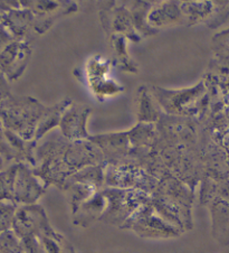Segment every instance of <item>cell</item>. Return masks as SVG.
<instances>
[{
  "mask_svg": "<svg viewBox=\"0 0 229 253\" xmlns=\"http://www.w3.org/2000/svg\"><path fill=\"white\" fill-rule=\"evenodd\" d=\"M47 110L48 108L31 96L11 94L0 108V120L3 128L31 141L35 139L37 126Z\"/></svg>",
  "mask_w": 229,
  "mask_h": 253,
  "instance_id": "cell-1",
  "label": "cell"
},
{
  "mask_svg": "<svg viewBox=\"0 0 229 253\" xmlns=\"http://www.w3.org/2000/svg\"><path fill=\"white\" fill-rule=\"evenodd\" d=\"M32 55V46L26 40H15L0 53V73L8 81L22 77Z\"/></svg>",
  "mask_w": 229,
  "mask_h": 253,
  "instance_id": "cell-2",
  "label": "cell"
},
{
  "mask_svg": "<svg viewBox=\"0 0 229 253\" xmlns=\"http://www.w3.org/2000/svg\"><path fill=\"white\" fill-rule=\"evenodd\" d=\"M48 225L49 223L41 206L23 205L17 209L12 231L20 240L31 237L38 238Z\"/></svg>",
  "mask_w": 229,
  "mask_h": 253,
  "instance_id": "cell-3",
  "label": "cell"
},
{
  "mask_svg": "<svg viewBox=\"0 0 229 253\" xmlns=\"http://www.w3.org/2000/svg\"><path fill=\"white\" fill-rule=\"evenodd\" d=\"M44 193V187L37 180L36 174L26 164H17L14 184V203L31 205Z\"/></svg>",
  "mask_w": 229,
  "mask_h": 253,
  "instance_id": "cell-4",
  "label": "cell"
},
{
  "mask_svg": "<svg viewBox=\"0 0 229 253\" xmlns=\"http://www.w3.org/2000/svg\"><path fill=\"white\" fill-rule=\"evenodd\" d=\"M90 113V109L83 105H73L69 110H65L59 122L63 134L73 141L90 139L86 132V121Z\"/></svg>",
  "mask_w": 229,
  "mask_h": 253,
  "instance_id": "cell-5",
  "label": "cell"
},
{
  "mask_svg": "<svg viewBox=\"0 0 229 253\" xmlns=\"http://www.w3.org/2000/svg\"><path fill=\"white\" fill-rule=\"evenodd\" d=\"M35 16L25 7L16 8L1 15V23L16 40H25L29 29L34 27Z\"/></svg>",
  "mask_w": 229,
  "mask_h": 253,
  "instance_id": "cell-6",
  "label": "cell"
},
{
  "mask_svg": "<svg viewBox=\"0 0 229 253\" xmlns=\"http://www.w3.org/2000/svg\"><path fill=\"white\" fill-rule=\"evenodd\" d=\"M181 7L177 2H164L153 7L148 14V22L150 26H168L178 24L182 20Z\"/></svg>",
  "mask_w": 229,
  "mask_h": 253,
  "instance_id": "cell-7",
  "label": "cell"
},
{
  "mask_svg": "<svg viewBox=\"0 0 229 253\" xmlns=\"http://www.w3.org/2000/svg\"><path fill=\"white\" fill-rule=\"evenodd\" d=\"M39 253H74L71 244L63 235L55 232L50 225L39 234Z\"/></svg>",
  "mask_w": 229,
  "mask_h": 253,
  "instance_id": "cell-8",
  "label": "cell"
},
{
  "mask_svg": "<svg viewBox=\"0 0 229 253\" xmlns=\"http://www.w3.org/2000/svg\"><path fill=\"white\" fill-rule=\"evenodd\" d=\"M17 164L0 171V202L14 203V184L17 171Z\"/></svg>",
  "mask_w": 229,
  "mask_h": 253,
  "instance_id": "cell-9",
  "label": "cell"
},
{
  "mask_svg": "<svg viewBox=\"0 0 229 253\" xmlns=\"http://www.w3.org/2000/svg\"><path fill=\"white\" fill-rule=\"evenodd\" d=\"M139 120L140 122H153L159 117V111L156 110L155 104L152 102L151 96L141 88V93H139Z\"/></svg>",
  "mask_w": 229,
  "mask_h": 253,
  "instance_id": "cell-10",
  "label": "cell"
},
{
  "mask_svg": "<svg viewBox=\"0 0 229 253\" xmlns=\"http://www.w3.org/2000/svg\"><path fill=\"white\" fill-rule=\"evenodd\" d=\"M211 6L208 2H185L181 6L182 16H186L187 22L197 24L209 15Z\"/></svg>",
  "mask_w": 229,
  "mask_h": 253,
  "instance_id": "cell-11",
  "label": "cell"
},
{
  "mask_svg": "<svg viewBox=\"0 0 229 253\" xmlns=\"http://www.w3.org/2000/svg\"><path fill=\"white\" fill-rule=\"evenodd\" d=\"M17 209L12 202H0V234L12 230Z\"/></svg>",
  "mask_w": 229,
  "mask_h": 253,
  "instance_id": "cell-12",
  "label": "cell"
},
{
  "mask_svg": "<svg viewBox=\"0 0 229 253\" xmlns=\"http://www.w3.org/2000/svg\"><path fill=\"white\" fill-rule=\"evenodd\" d=\"M0 253H25L22 241L12 230L0 234Z\"/></svg>",
  "mask_w": 229,
  "mask_h": 253,
  "instance_id": "cell-13",
  "label": "cell"
},
{
  "mask_svg": "<svg viewBox=\"0 0 229 253\" xmlns=\"http://www.w3.org/2000/svg\"><path fill=\"white\" fill-rule=\"evenodd\" d=\"M11 94L12 93L9 86V81L3 77V74L0 73V108L10 98Z\"/></svg>",
  "mask_w": 229,
  "mask_h": 253,
  "instance_id": "cell-14",
  "label": "cell"
},
{
  "mask_svg": "<svg viewBox=\"0 0 229 253\" xmlns=\"http://www.w3.org/2000/svg\"><path fill=\"white\" fill-rule=\"evenodd\" d=\"M16 39L11 35L10 32L5 27V25L2 23L0 24V53L6 48L7 45H9L12 41Z\"/></svg>",
  "mask_w": 229,
  "mask_h": 253,
  "instance_id": "cell-15",
  "label": "cell"
},
{
  "mask_svg": "<svg viewBox=\"0 0 229 253\" xmlns=\"http://www.w3.org/2000/svg\"><path fill=\"white\" fill-rule=\"evenodd\" d=\"M5 162H6V160L3 159L1 156H0V171L3 170V165H5Z\"/></svg>",
  "mask_w": 229,
  "mask_h": 253,
  "instance_id": "cell-16",
  "label": "cell"
},
{
  "mask_svg": "<svg viewBox=\"0 0 229 253\" xmlns=\"http://www.w3.org/2000/svg\"><path fill=\"white\" fill-rule=\"evenodd\" d=\"M0 24H1V14H0Z\"/></svg>",
  "mask_w": 229,
  "mask_h": 253,
  "instance_id": "cell-17",
  "label": "cell"
}]
</instances>
